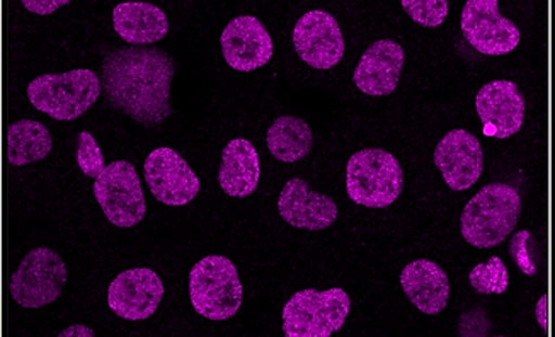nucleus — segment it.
Instances as JSON below:
<instances>
[{"label":"nucleus","instance_id":"20e7f679","mask_svg":"<svg viewBox=\"0 0 555 337\" xmlns=\"http://www.w3.org/2000/svg\"><path fill=\"white\" fill-rule=\"evenodd\" d=\"M101 92V77L89 68H77L36 77L28 86V100L56 121H74L94 106Z\"/></svg>","mask_w":555,"mask_h":337},{"label":"nucleus","instance_id":"6ab92c4d","mask_svg":"<svg viewBox=\"0 0 555 337\" xmlns=\"http://www.w3.org/2000/svg\"><path fill=\"white\" fill-rule=\"evenodd\" d=\"M113 28L131 47H152L169 35V17L149 2H121L113 11Z\"/></svg>","mask_w":555,"mask_h":337},{"label":"nucleus","instance_id":"aec40b11","mask_svg":"<svg viewBox=\"0 0 555 337\" xmlns=\"http://www.w3.org/2000/svg\"><path fill=\"white\" fill-rule=\"evenodd\" d=\"M261 179V160L255 145L246 139L227 143L220 163L219 184L232 198H247L255 193Z\"/></svg>","mask_w":555,"mask_h":337},{"label":"nucleus","instance_id":"f3484780","mask_svg":"<svg viewBox=\"0 0 555 337\" xmlns=\"http://www.w3.org/2000/svg\"><path fill=\"white\" fill-rule=\"evenodd\" d=\"M404 48L390 38L375 41L366 48L353 72V82L360 92L384 98L396 91L404 68Z\"/></svg>","mask_w":555,"mask_h":337},{"label":"nucleus","instance_id":"412c9836","mask_svg":"<svg viewBox=\"0 0 555 337\" xmlns=\"http://www.w3.org/2000/svg\"><path fill=\"white\" fill-rule=\"evenodd\" d=\"M267 145L270 154L280 163H298L312 152L313 133L306 119L280 116L268 128Z\"/></svg>","mask_w":555,"mask_h":337},{"label":"nucleus","instance_id":"a878e982","mask_svg":"<svg viewBox=\"0 0 555 337\" xmlns=\"http://www.w3.org/2000/svg\"><path fill=\"white\" fill-rule=\"evenodd\" d=\"M528 243H530V234H528L527 231L518 232V234L513 237L512 255L516 264L520 267V270L524 271L525 274L535 276L537 268L535 264H533L532 256H530V252L527 250Z\"/></svg>","mask_w":555,"mask_h":337},{"label":"nucleus","instance_id":"9d476101","mask_svg":"<svg viewBox=\"0 0 555 337\" xmlns=\"http://www.w3.org/2000/svg\"><path fill=\"white\" fill-rule=\"evenodd\" d=\"M149 190L167 207H184L199 195L202 183L183 155L171 147L152 151L143 164Z\"/></svg>","mask_w":555,"mask_h":337},{"label":"nucleus","instance_id":"39448f33","mask_svg":"<svg viewBox=\"0 0 555 337\" xmlns=\"http://www.w3.org/2000/svg\"><path fill=\"white\" fill-rule=\"evenodd\" d=\"M190 300L196 314L208 321L234 317L244 300L243 283L234 262L219 255L199 259L190 271Z\"/></svg>","mask_w":555,"mask_h":337},{"label":"nucleus","instance_id":"c85d7f7f","mask_svg":"<svg viewBox=\"0 0 555 337\" xmlns=\"http://www.w3.org/2000/svg\"><path fill=\"white\" fill-rule=\"evenodd\" d=\"M494 337H503V336H494Z\"/></svg>","mask_w":555,"mask_h":337},{"label":"nucleus","instance_id":"1a4fd4ad","mask_svg":"<svg viewBox=\"0 0 555 337\" xmlns=\"http://www.w3.org/2000/svg\"><path fill=\"white\" fill-rule=\"evenodd\" d=\"M461 28L465 40L482 55H508L521 40L520 29L503 17L498 0H468L462 11Z\"/></svg>","mask_w":555,"mask_h":337},{"label":"nucleus","instance_id":"6e6552de","mask_svg":"<svg viewBox=\"0 0 555 337\" xmlns=\"http://www.w3.org/2000/svg\"><path fill=\"white\" fill-rule=\"evenodd\" d=\"M68 273L64 259L55 250L38 247L24 256L16 273L12 274V298L24 309H41L62 295Z\"/></svg>","mask_w":555,"mask_h":337},{"label":"nucleus","instance_id":"9b49d317","mask_svg":"<svg viewBox=\"0 0 555 337\" xmlns=\"http://www.w3.org/2000/svg\"><path fill=\"white\" fill-rule=\"evenodd\" d=\"M295 52L304 64L330 70L341 62L346 52L345 36L331 12L315 9L297 21L292 33Z\"/></svg>","mask_w":555,"mask_h":337},{"label":"nucleus","instance_id":"dca6fc26","mask_svg":"<svg viewBox=\"0 0 555 337\" xmlns=\"http://www.w3.org/2000/svg\"><path fill=\"white\" fill-rule=\"evenodd\" d=\"M278 213L294 229L325 231L336 222L337 205L331 196L310 190L304 179L292 178L278 196Z\"/></svg>","mask_w":555,"mask_h":337},{"label":"nucleus","instance_id":"bb28decb","mask_svg":"<svg viewBox=\"0 0 555 337\" xmlns=\"http://www.w3.org/2000/svg\"><path fill=\"white\" fill-rule=\"evenodd\" d=\"M68 4V0H24L23 5L26 11L40 16L53 14L56 9L64 8Z\"/></svg>","mask_w":555,"mask_h":337},{"label":"nucleus","instance_id":"393cba45","mask_svg":"<svg viewBox=\"0 0 555 337\" xmlns=\"http://www.w3.org/2000/svg\"><path fill=\"white\" fill-rule=\"evenodd\" d=\"M76 159L80 171L88 178L98 179L101 172L106 169L100 143L95 142L94 137L89 131H80L79 133Z\"/></svg>","mask_w":555,"mask_h":337},{"label":"nucleus","instance_id":"a211bd4d","mask_svg":"<svg viewBox=\"0 0 555 337\" xmlns=\"http://www.w3.org/2000/svg\"><path fill=\"white\" fill-rule=\"evenodd\" d=\"M401 286L409 302L426 315H438L449 306L450 282L437 262L416 259L401 273Z\"/></svg>","mask_w":555,"mask_h":337},{"label":"nucleus","instance_id":"0eeeda50","mask_svg":"<svg viewBox=\"0 0 555 337\" xmlns=\"http://www.w3.org/2000/svg\"><path fill=\"white\" fill-rule=\"evenodd\" d=\"M92 190L106 219L119 229L139 225L147 213L139 172L128 160H115L106 166Z\"/></svg>","mask_w":555,"mask_h":337},{"label":"nucleus","instance_id":"7ed1b4c3","mask_svg":"<svg viewBox=\"0 0 555 337\" xmlns=\"http://www.w3.org/2000/svg\"><path fill=\"white\" fill-rule=\"evenodd\" d=\"M404 187L401 163L384 148L354 152L346 164V193L361 207L380 210L396 203Z\"/></svg>","mask_w":555,"mask_h":337},{"label":"nucleus","instance_id":"423d86ee","mask_svg":"<svg viewBox=\"0 0 555 337\" xmlns=\"http://www.w3.org/2000/svg\"><path fill=\"white\" fill-rule=\"evenodd\" d=\"M351 310V298L343 288H313L292 295L283 307L285 337H333L341 330Z\"/></svg>","mask_w":555,"mask_h":337},{"label":"nucleus","instance_id":"ddd939ff","mask_svg":"<svg viewBox=\"0 0 555 337\" xmlns=\"http://www.w3.org/2000/svg\"><path fill=\"white\" fill-rule=\"evenodd\" d=\"M476 109L485 135L504 140L524 127L525 98L512 80H492L476 95Z\"/></svg>","mask_w":555,"mask_h":337},{"label":"nucleus","instance_id":"b1692460","mask_svg":"<svg viewBox=\"0 0 555 337\" xmlns=\"http://www.w3.org/2000/svg\"><path fill=\"white\" fill-rule=\"evenodd\" d=\"M401 5L414 23L425 28H438L449 16L447 0H402Z\"/></svg>","mask_w":555,"mask_h":337},{"label":"nucleus","instance_id":"f8f14e48","mask_svg":"<svg viewBox=\"0 0 555 337\" xmlns=\"http://www.w3.org/2000/svg\"><path fill=\"white\" fill-rule=\"evenodd\" d=\"M164 294L159 274L151 268H133L113 280L107 288V306L125 321H145L159 309Z\"/></svg>","mask_w":555,"mask_h":337},{"label":"nucleus","instance_id":"4be33fe9","mask_svg":"<svg viewBox=\"0 0 555 337\" xmlns=\"http://www.w3.org/2000/svg\"><path fill=\"white\" fill-rule=\"evenodd\" d=\"M52 133L40 121L20 119L8 128L5 157L11 166L40 163L52 152Z\"/></svg>","mask_w":555,"mask_h":337},{"label":"nucleus","instance_id":"f03ea898","mask_svg":"<svg viewBox=\"0 0 555 337\" xmlns=\"http://www.w3.org/2000/svg\"><path fill=\"white\" fill-rule=\"evenodd\" d=\"M520 193L508 184H488L465 205L461 232L465 243L491 249L504 243L520 220Z\"/></svg>","mask_w":555,"mask_h":337},{"label":"nucleus","instance_id":"cd10ccee","mask_svg":"<svg viewBox=\"0 0 555 337\" xmlns=\"http://www.w3.org/2000/svg\"><path fill=\"white\" fill-rule=\"evenodd\" d=\"M59 337H95V334L91 327L83 326V324H76V326H70L62 330Z\"/></svg>","mask_w":555,"mask_h":337},{"label":"nucleus","instance_id":"f257e3e1","mask_svg":"<svg viewBox=\"0 0 555 337\" xmlns=\"http://www.w3.org/2000/svg\"><path fill=\"white\" fill-rule=\"evenodd\" d=\"M176 64L157 47H121L104 55L101 86L116 112L145 128H159L172 115Z\"/></svg>","mask_w":555,"mask_h":337},{"label":"nucleus","instance_id":"4468645a","mask_svg":"<svg viewBox=\"0 0 555 337\" xmlns=\"http://www.w3.org/2000/svg\"><path fill=\"white\" fill-rule=\"evenodd\" d=\"M223 60L237 72H255L273 59V40L255 16L234 17L220 36Z\"/></svg>","mask_w":555,"mask_h":337},{"label":"nucleus","instance_id":"2eb2a0df","mask_svg":"<svg viewBox=\"0 0 555 337\" xmlns=\"http://www.w3.org/2000/svg\"><path fill=\"white\" fill-rule=\"evenodd\" d=\"M435 166L450 190H470L485 171L479 140L465 130L449 131L435 148Z\"/></svg>","mask_w":555,"mask_h":337},{"label":"nucleus","instance_id":"5701e85b","mask_svg":"<svg viewBox=\"0 0 555 337\" xmlns=\"http://www.w3.org/2000/svg\"><path fill=\"white\" fill-rule=\"evenodd\" d=\"M468 282L480 295H503L508 290L509 274L500 256H492L488 262L477 264L468 273Z\"/></svg>","mask_w":555,"mask_h":337}]
</instances>
